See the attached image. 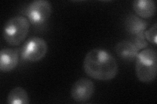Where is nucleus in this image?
<instances>
[{"instance_id":"9","label":"nucleus","mask_w":157,"mask_h":104,"mask_svg":"<svg viewBox=\"0 0 157 104\" xmlns=\"http://www.w3.org/2000/svg\"><path fill=\"white\" fill-rule=\"evenodd\" d=\"M132 7L137 15L141 18L153 17L156 13V3L153 0H136Z\"/></svg>"},{"instance_id":"3","label":"nucleus","mask_w":157,"mask_h":104,"mask_svg":"<svg viewBox=\"0 0 157 104\" xmlns=\"http://www.w3.org/2000/svg\"><path fill=\"white\" fill-rule=\"evenodd\" d=\"M30 22L23 16H15L7 21L3 29V37L10 46H16L21 44L29 31Z\"/></svg>"},{"instance_id":"11","label":"nucleus","mask_w":157,"mask_h":104,"mask_svg":"<svg viewBox=\"0 0 157 104\" xmlns=\"http://www.w3.org/2000/svg\"><path fill=\"white\" fill-rule=\"evenodd\" d=\"M7 103L9 104H28L29 98L27 91L21 87L13 88L7 96Z\"/></svg>"},{"instance_id":"13","label":"nucleus","mask_w":157,"mask_h":104,"mask_svg":"<svg viewBox=\"0 0 157 104\" xmlns=\"http://www.w3.org/2000/svg\"><path fill=\"white\" fill-rule=\"evenodd\" d=\"M132 42L134 43V45L139 50H140V49H144L148 46V43H147V40L145 38L144 33L136 34Z\"/></svg>"},{"instance_id":"12","label":"nucleus","mask_w":157,"mask_h":104,"mask_svg":"<svg viewBox=\"0 0 157 104\" xmlns=\"http://www.w3.org/2000/svg\"><path fill=\"white\" fill-rule=\"evenodd\" d=\"M157 24L155 23L153 26L150 27L149 29L144 31V36L147 40L152 44H154L155 45L157 44L156 42V37H157Z\"/></svg>"},{"instance_id":"10","label":"nucleus","mask_w":157,"mask_h":104,"mask_svg":"<svg viewBox=\"0 0 157 104\" xmlns=\"http://www.w3.org/2000/svg\"><path fill=\"white\" fill-rule=\"evenodd\" d=\"M148 23L144 20L135 14H131L128 16L125 20L126 31L134 35L144 33Z\"/></svg>"},{"instance_id":"8","label":"nucleus","mask_w":157,"mask_h":104,"mask_svg":"<svg viewBox=\"0 0 157 104\" xmlns=\"http://www.w3.org/2000/svg\"><path fill=\"white\" fill-rule=\"evenodd\" d=\"M115 52L118 57L122 60L130 62L136 60L140 50L132 42L122 41L117 44Z\"/></svg>"},{"instance_id":"2","label":"nucleus","mask_w":157,"mask_h":104,"mask_svg":"<svg viewBox=\"0 0 157 104\" xmlns=\"http://www.w3.org/2000/svg\"><path fill=\"white\" fill-rule=\"evenodd\" d=\"M136 74L137 79L145 83L153 81L157 72V53L153 48H145L136 59Z\"/></svg>"},{"instance_id":"4","label":"nucleus","mask_w":157,"mask_h":104,"mask_svg":"<svg viewBox=\"0 0 157 104\" xmlns=\"http://www.w3.org/2000/svg\"><path fill=\"white\" fill-rule=\"evenodd\" d=\"M47 52V42L41 37H33L24 43L21 49V57L24 61L36 63L45 57Z\"/></svg>"},{"instance_id":"1","label":"nucleus","mask_w":157,"mask_h":104,"mask_svg":"<svg viewBox=\"0 0 157 104\" xmlns=\"http://www.w3.org/2000/svg\"><path fill=\"white\" fill-rule=\"evenodd\" d=\"M83 69L88 76L99 81H110L119 71L116 59L104 49L95 48L88 52L83 61Z\"/></svg>"},{"instance_id":"5","label":"nucleus","mask_w":157,"mask_h":104,"mask_svg":"<svg viewBox=\"0 0 157 104\" xmlns=\"http://www.w3.org/2000/svg\"><path fill=\"white\" fill-rule=\"evenodd\" d=\"M52 13L51 3L47 0H36L29 4L26 9L27 18L30 23L40 26L46 22Z\"/></svg>"},{"instance_id":"7","label":"nucleus","mask_w":157,"mask_h":104,"mask_svg":"<svg viewBox=\"0 0 157 104\" xmlns=\"http://www.w3.org/2000/svg\"><path fill=\"white\" fill-rule=\"evenodd\" d=\"M19 53L16 49L5 48L0 52V70L3 72L13 70L18 65Z\"/></svg>"},{"instance_id":"6","label":"nucleus","mask_w":157,"mask_h":104,"mask_svg":"<svg viewBox=\"0 0 157 104\" xmlns=\"http://www.w3.org/2000/svg\"><path fill=\"white\" fill-rule=\"evenodd\" d=\"M95 85L89 79L81 78L77 80L71 87V96L77 103H85L94 95Z\"/></svg>"}]
</instances>
